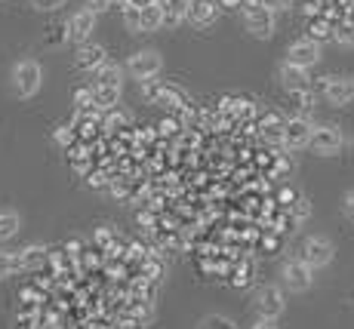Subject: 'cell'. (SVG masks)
Listing matches in <instances>:
<instances>
[{"instance_id": "14", "label": "cell", "mask_w": 354, "mask_h": 329, "mask_svg": "<svg viewBox=\"0 0 354 329\" xmlns=\"http://www.w3.org/2000/svg\"><path fill=\"white\" fill-rule=\"evenodd\" d=\"M216 19H219V3L216 0H194L192 16H188V22L194 28H209V25H216Z\"/></svg>"}, {"instance_id": "11", "label": "cell", "mask_w": 354, "mask_h": 329, "mask_svg": "<svg viewBox=\"0 0 354 329\" xmlns=\"http://www.w3.org/2000/svg\"><path fill=\"white\" fill-rule=\"evenodd\" d=\"M256 311H259V317L277 320L283 314V292L277 286H262L256 296Z\"/></svg>"}, {"instance_id": "16", "label": "cell", "mask_w": 354, "mask_h": 329, "mask_svg": "<svg viewBox=\"0 0 354 329\" xmlns=\"http://www.w3.org/2000/svg\"><path fill=\"white\" fill-rule=\"evenodd\" d=\"M105 46L99 44H80L77 50V68L80 71H99L102 65H105Z\"/></svg>"}, {"instance_id": "7", "label": "cell", "mask_w": 354, "mask_h": 329, "mask_svg": "<svg viewBox=\"0 0 354 329\" xmlns=\"http://www.w3.org/2000/svg\"><path fill=\"white\" fill-rule=\"evenodd\" d=\"M333 243L326 237H308L302 243V262L311 265V268H326L333 262Z\"/></svg>"}, {"instance_id": "1", "label": "cell", "mask_w": 354, "mask_h": 329, "mask_svg": "<svg viewBox=\"0 0 354 329\" xmlns=\"http://www.w3.org/2000/svg\"><path fill=\"white\" fill-rule=\"evenodd\" d=\"M44 86V68L34 59H22L12 68V90H16L19 99H31V95L40 93Z\"/></svg>"}, {"instance_id": "8", "label": "cell", "mask_w": 354, "mask_h": 329, "mask_svg": "<svg viewBox=\"0 0 354 329\" xmlns=\"http://www.w3.org/2000/svg\"><path fill=\"white\" fill-rule=\"evenodd\" d=\"M311 133H315V126H311L305 118H292L283 123V129H281V135H283V145L292 148V151H299V148H308L311 145Z\"/></svg>"}, {"instance_id": "29", "label": "cell", "mask_w": 354, "mask_h": 329, "mask_svg": "<svg viewBox=\"0 0 354 329\" xmlns=\"http://www.w3.org/2000/svg\"><path fill=\"white\" fill-rule=\"evenodd\" d=\"M265 0H243V6H262Z\"/></svg>"}, {"instance_id": "5", "label": "cell", "mask_w": 354, "mask_h": 329, "mask_svg": "<svg viewBox=\"0 0 354 329\" xmlns=\"http://www.w3.org/2000/svg\"><path fill=\"white\" fill-rule=\"evenodd\" d=\"M243 25L253 37H271L274 34V10L271 6H247L243 12Z\"/></svg>"}, {"instance_id": "24", "label": "cell", "mask_w": 354, "mask_h": 329, "mask_svg": "<svg viewBox=\"0 0 354 329\" xmlns=\"http://www.w3.org/2000/svg\"><path fill=\"white\" fill-rule=\"evenodd\" d=\"M86 6H90L93 12H105V10L114 6V0H86Z\"/></svg>"}, {"instance_id": "31", "label": "cell", "mask_w": 354, "mask_h": 329, "mask_svg": "<svg viewBox=\"0 0 354 329\" xmlns=\"http://www.w3.org/2000/svg\"><path fill=\"white\" fill-rule=\"evenodd\" d=\"M114 6H129V0H114Z\"/></svg>"}, {"instance_id": "3", "label": "cell", "mask_w": 354, "mask_h": 329, "mask_svg": "<svg viewBox=\"0 0 354 329\" xmlns=\"http://www.w3.org/2000/svg\"><path fill=\"white\" fill-rule=\"evenodd\" d=\"M127 71L133 74L136 80H154L158 74L163 71V59H160V53L158 50H139V53H133L127 62Z\"/></svg>"}, {"instance_id": "19", "label": "cell", "mask_w": 354, "mask_h": 329, "mask_svg": "<svg viewBox=\"0 0 354 329\" xmlns=\"http://www.w3.org/2000/svg\"><path fill=\"white\" fill-rule=\"evenodd\" d=\"M19 258H22V268H37V265H44V250L40 246H28L25 256H19Z\"/></svg>"}, {"instance_id": "6", "label": "cell", "mask_w": 354, "mask_h": 329, "mask_svg": "<svg viewBox=\"0 0 354 329\" xmlns=\"http://www.w3.org/2000/svg\"><path fill=\"white\" fill-rule=\"evenodd\" d=\"M342 133H339L336 126H330V123H326V126H315V133H311V151H315V154H321V157H333V154H339V151H342Z\"/></svg>"}, {"instance_id": "15", "label": "cell", "mask_w": 354, "mask_h": 329, "mask_svg": "<svg viewBox=\"0 0 354 329\" xmlns=\"http://www.w3.org/2000/svg\"><path fill=\"white\" fill-rule=\"evenodd\" d=\"M281 84L287 86L290 93L308 90V68H299V65H292V62H283L281 65Z\"/></svg>"}, {"instance_id": "18", "label": "cell", "mask_w": 354, "mask_h": 329, "mask_svg": "<svg viewBox=\"0 0 354 329\" xmlns=\"http://www.w3.org/2000/svg\"><path fill=\"white\" fill-rule=\"evenodd\" d=\"M19 228H22V218H19L16 212H0V240L16 237Z\"/></svg>"}, {"instance_id": "28", "label": "cell", "mask_w": 354, "mask_h": 329, "mask_svg": "<svg viewBox=\"0 0 354 329\" xmlns=\"http://www.w3.org/2000/svg\"><path fill=\"white\" fill-rule=\"evenodd\" d=\"M151 3H158V0H129V6H151Z\"/></svg>"}, {"instance_id": "25", "label": "cell", "mask_w": 354, "mask_h": 329, "mask_svg": "<svg viewBox=\"0 0 354 329\" xmlns=\"http://www.w3.org/2000/svg\"><path fill=\"white\" fill-rule=\"evenodd\" d=\"M342 209H345V216H348L351 222H354V191H348V194H345V200H342Z\"/></svg>"}, {"instance_id": "22", "label": "cell", "mask_w": 354, "mask_h": 329, "mask_svg": "<svg viewBox=\"0 0 354 329\" xmlns=\"http://www.w3.org/2000/svg\"><path fill=\"white\" fill-rule=\"evenodd\" d=\"M201 329H237V326L231 323V320H225V317H207Z\"/></svg>"}, {"instance_id": "4", "label": "cell", "mask_w": 354, "mask_h": 329, "mask_svg": "<svg viewBox=\"0 0 354 329\" xmlns=\"http://www.w3.org/2000/svg\"><path fill=\"white\" fill-rule=\"evenodd\" d=\"M96 22H99V12H93L90 6L86 10H77L65 25V34L71 44H90L93 31H96Z\"/></svg>"}, {"instance_id": "21", "label": "cell", "mask_w": 354, "mask_h": 329, "mask_svg": "<svg viewBox=\"0 0 354 329\" xmlns=\"http://www.w3.org/2000/svg\"><path fill=\"white\" fill-rule=\"evenodd\" d=\"M19 268H22V258L10 256V252H0V277H6V274H12Z\"/></svg>"}, {"instance_id": "26", "label": "cell", "mask_w": 354, "mask_h": 329, "mask_svg": "<svg viewBox=\"0 0 354 329\" xmlns=\"http://www.w3.org/2000/svg\"><path fill=\"white\" fill-rule=\"evenodd\" d=\"M253 329H277V323L271 317H259L256 323H253Z\"/></svg>"}, {"instance_id": "2", "label": "cell", "mask_w": 354, "mask_h": 329, "mask_svg": "<svg viewBox=\"0 0 354 329\" xmlns=\"http://www.w3.org/2000/svg\"><path fill=\"white\" fill-rule=\"evenodd\" d=\"M124 22L129 31H142V34H151L163 28V10L160 3L151 6H124Z\"/></svg>"}, {"instance_id": "23", "label": "cell", "mask_w": 354, "mask_h": 329, "mask_svg": "<svg viewBox=\"0 0 354 329\" xmlns=\"http://www.w3.org/2000/svg\"><path fill=\"white\" fill-rule=\"evenodd\" d=\"M31 3H34V10H59L65 0H31Z\"/></svg>"}, {"instance_id": "10", "label": "cell", "mask_w": 354, "mask_h": 329, "mask_svg": "<svg viewBox=\"0 0 354 329\" xmlns=\"http://www.w3.org/2000/svg\"><path fill=\"white\" fill-rule=\"evenodd\" d=\"M287 62L299 68H311L321 62V44L315 37H305V40H296V44L287 50Z\"/></svg>"}, {"instance_id": "17", "label": "cell", "mask_w": 354, "mask_h": 329, "mask_svg": "<svg viewBox=\"0 0 354 329\" xmlns=\"http://www.w3.org/2000/svg\"><path fill=\"white\" fill-rule=\"evenodd\" d=\"M118 99H120V84H96V90H93V102L99 108L118 105Z\"/></svg>"}, {"instance_id": "20", "label": "cell", "mask_w": 354, "mask_h": 329, "mask_svg": "<svg viewBox=\"0 0 354 329\" xmlns=\"http://www.w3.org/2000/svg\"><path fill=\"white\" fill-rule=\"evenodd\" d=\"M96 80L99 84H120V68H114V65H102L99 71H96Z\"/></svg>"}, {"instance_id": "30", "label": "cell", "mask_w": 354, "mask_h": 329, "mask_svg": "<svg viewBox=\"0 0 354 329\" xmlns=\"http://www.w3.org/2000/svg\"><path fill=\"white\" fill-rule=\"evenodd\" d=\"M225 6H241V0H222Z\"/></svg>"}, {"instance_id": "13", "label": "cell", "mask_w": 354, "mask_h": 329, "mask_svg": "<svg viewBox=\"0 0 354 329\" xmlns=\"http://www.w3.org/2000/svg\"><path fill=\"white\" fill-rule=\"evenodd\" d=\"M158 3L163 10V25H167V28H176V25L188 22L194 0H158Z\"/></svg>"}, {"instance_id": "9", "label": "cell", "mask_w": 354, "mask_h": 329, "mask_svg": "<svg viewBox=\"0 0 354 329\" xmlns=\"http://www.w3.org/2000/svg\"><path fill=\"white\" fill-rule=\"evenodd\" d=\"M324 99L330 102V105L342 108V105H351L354 102V77H326L324 84Z\"/></svg>"}, {"instance_id": "27", "label": "cell", "mask_w": 354, "mask_h": 329, "mask_svg": "<svg viewBox=\"0 0 354 329\" xmlns=\"http://www.w3.org/2000/svg\"><path fill=\"white\" fill-rule=\"evenodd\" d=\"M265 6H271V10H287V6H290V0H265Z\"/></svg>"}, {"instance_id": "12", "label": "cell", "mask_w": 354, "mask_h": 329, "mask_svg": "<svg viewBox=\"0 0 354 329\" xmlns=\"http://www.w3.org/2000/svg\"><path fill=\"white\" fill-rule=\"evenodd\" d=\"M283 286L290 292H305L311 286V265H305L302 258L299 262H287L283 265Z\"/></svg>"}]
</instances>
